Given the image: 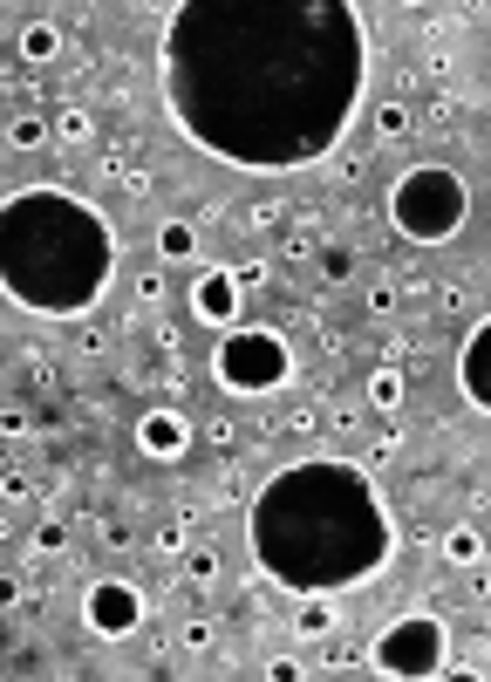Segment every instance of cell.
<instances>
[{
    "mask_svg": "<svg viewBox=\"0 0 491 682\" xmlns=\"http://www.w3.org/2000/svg\"><path fill=\"white\" fill-rule=\"evenodd\" d=\"M464 212H471V191H464V178H457L451 164H416L389 191V219H396V232H410L416 246L457 239Z\"/></svg>",
    "mask_w": 491,
    "mask_h": 682,
    "instance_id": "6da1fadb",
    "label": "cell"
},
{
    "mask_svg": "<svg viewBox=\"0 0 491 682\" xmlns=\"http://www.w3.org/2000/svg\"><path fill=\"white\" fill-rule=\"evenodd\" d=\"M287 369H294V355H287V341L273 328H239V335H226L212 348V376L226 389H239V396H266L273 382H287Z\"/></svg>",
    "mask_w": 491,
    "mask_h": 682,
    "instance_id": "7a4b0ae2",
    "label": "cell"
},
{
    "mask_svg": "<svg viewBox=\"0 0 491 682\" xmlns=\"http://www.w3.org/2000/svg\"><path fill=\"white\" fill-rule=\"evenodd\" d=\"M444 628L437 621H396L389 635L376 642V676H444Z\"/></svg>",
    "mask_w": 491,
    "mask_h": 682,
    "instance_id": "3957f363",
    "label": "cell"
},
{
    "mask_svg": "<svg viewBox=\"0 0 491 682\" xmlns=\"http://www.w3.org/2000/svg\"><path fill=\"white\" fill-rule=\"evenodd\" d=\"M82 621H89V635L123 642V635L144 628V594H137L130 580H96V587L82 594Z\"/></svg>",
    "mask_w": 491,
    "mask_h": 682,
    "instance_id": "277c9868",
    "label": "cell"
},
{
    "mask_svg": "<svg viewBox=\"0 0 491 682\" xmlns=\"http://www.w3.org/2000/svg\"><path fill=\"white\" fill-rule=\"evenodd\" d=\"M239 294H246V287H239L232 266H205V273L191 280V314H198L205 328H226L232 314H239Z\"/></svg>",
    "mask_w": 491,
    "mask_h": 682,
    "instance_id": "5b68a950",
    "label": "cell"
},
{
    "mask_svg": "<svg viewBox=\"0 0 491 682\" xmlns=\"http://www.w3.org/2000/svg\"><path fill=\"white\" fill-rule=\"evenodd\" d=\"M137 451L151 457V464H178L191 451V423L178 410H144L137 417Z\"/></svg>",
    "mask_w": 491,
    "mask_h": 682,
    "instance_id": "8992f818",
    "label": "cell"
},
{
    "mask_svg": "<svg viewBox=\"0 0 491 682\" xmlns=\"http://www.w3.org/2000/svg\"><path fill=\"white\" fill-rule=\"evenodd\" d=\"M14 55H21L28 69H48V62H62V28H55V21H28V28L14 35Z\"/></svg>",
    "mask_w": 491,
    "mask_h": 682,
    "instance_id": "52a82bcc",
    "label": "cell"
},
{
    "mask_svg": "<svg viewBox=\"0 0 491 682\" xmlns=\"http://www.w3.org/2000/svg\"><path fill=\"white\" fill-rule=\"evenodd\" d=\"M41 144H55V123L41 110H14L7 116V151H41Z\"/></svg>",
    "mask_w": 491,
    "mask_h": 682,
    "instance_id": "ba28073f",
    "label": "cell"
},
{
    "mask_svg": "<svg viewBox=\"0 0 491 682\" xmlns=\"http://www.w3.org/2000/svg\"><path fill=\"white\" fill-rule=\"evenodd\" d=\"M437 553H444V567H478V560H485V532L478 526H444Z\"/></svg>",
    "mask_w": 491,
    "mask_h": 682,
    "instance_id": "9c48e42d",
    "label": "cell"
},
{
    "mask_svg": "<svg viewBox=\"0 0 491 682\" xmlns=\"http://www.w3.org/2000/svg\"><path fill=\"white\" fill-rule=\"evenodd\" d=\"M198 239H205V232L191 226V219H164V226H157V260H198Z\"/></svg>",
    "mask_w": 491,
    "mask_h": 682,
    "instance_id": "30bf717a",
    "label": "cell"
},
{
    "mask_svg": "<svg viewBox=\"0 0 491 682\" xmlns=\"http://www.w3.org/2000/svg\"><path fill=\"white\" fill-rule=\"evenodd\" d=\"M48 123H55V144H69V151L96 137V116H89V103H62V110L48 116Z\"/></svg>",
    "mask_w": 491,
    "mask_h": 682,
    "instance_id": "8fae6325",
    "label": "cell"
},
{
    "mask_svg": "<svg viewBox=\"0 0 491 682\" xmlns=\"http://www.w3.org/2000/svg\"><path fill=\"white\" fill-rule=\"evenodd\" d=\"M369 410H382V417L403 410V369H396V362H382L376 376H369Z\"/></svg>",
    "mask_w": 491,
    "mask_h": 682,
    "instance_id": "7c38bea8",
    "label": "cell"
},
{
    "mask_svg": "<svg viewBox=\"0 0 491 682\" xmlns=\"http://www.w3.org/2000/svg\"><path fill=\"white\" fill-rule=\"evenodd\" d=\"M376 137H382V144H410V137H416L410 103H382V110H376Z\"/></svg>",
    "mask_w": 491,
    "mask_h": 682,
    "instance_id": "4fadbf2b",
    "label": "cell"
},
{
    "mask_svg": "<svg viewBox=\"0 0 491 682\" xmlns=\"http://www.w3.org/2000/svg\"><path fill=\"white\" fill-rule=\"evenodd\" d=\"M321 280L328 287H348L355 280V246H321Z\"/></svg>",
    "mask_w": 491,
    "mask_h": 682,
    "instance_id": "5bb4252c",
    "label": "cell"
},
{
    "mask_svg": "<svg viewBox=\"0 0 491 682\" xmlns=\"http://www.w3.org/2000/svg\"><path fill=\"white\" fill-rule=\"evenodd\" d=\"M151 546L164 553V560H178V553H191V519H185V512H178V519H164Z\"/></svg>",
    "mask_w": 491,
    "mask_h": 682,
    "instance_id": "9a60e30c",
    "label": "cell"
},
{
    "mask_svg": "<svg viewBox=\"0 0 491 682\" xmlns=\"http://www.w3.org/2000/svg\"><path fill=\"white\" fill-rule=\"evenodd\" d=\"M185 580L191 587H212V580H219V553H212V546H191L185 553Z\"/></svg>",
    "mask_w": 491,
    "mask_h": 682,
    "instance_id": "2e32d148",
    "label": "cell"
},
{
    "mask_svg": "<svg viewBox=\"0 0 491 682\" xmlns=\"http://www.w3.org/2000/svg\"><path fill=\"white\" fill-rule=\"evenodd\" d=\"M246 226H253V232H273V239H280V226H287V205H280V198H260V205L246 212Z\"/></svg>",
    "mask_w": 491,
    "mask_h": 682,
    "instance_id": "e0dca14e",
    "label": "cell"
},
{
    "mask_svg": "<svg viewBox=\"0 0 491 682\" xmlns=\"http://www.w3.org/2000/svg\"><path fill=\"white\" fill-rule=\"evenodd\" d=\"M294 628H301V635H328V628H335V607H328V601H307L301 614H294Z\"/></svg>",
    "mask_w": 491,
    "mask_h": 682,
    "instance_id": "ac0fdd59",
    "label": "cell"
},
{
    "mask_svg": "<svg viewBox=\"0 0 491 682\" xmlns=\"http://www.w3.org/2000/svg\"><path fill=\"white\" fill-rule=\"evenodd\" d=\"M212 635H219L212 621H185V628H178V648H185V655H205V648H212Z\"/></svg>",
    "mask_w": 491,
    "mask_h": 682,
    "instance_id": "d6986e66",
    "label": "cell"
},
{
    "mask_svg": "<svg viewBox=\"0 0 491 682\" xmlns=\"http://www.w3.org/2000/svg\"><path fill=\"white\" fill-rule=\"evenodd\" d=\"M151 191H157V178L144 171V164H130V171H123V198H151Z\"/></svg>",
    "mask_w": 491,
    "mask_h": 682,
    "instance_id": "ffe728a7",
    "label": "cell"
},
{
    "mask_svg": "<svg viewBox=\"0 0 491 682\" xmlns=\"http://www.w3.org/2000/svg\"><path fill=\"white\" fill-rule=\"evenodd\" d=\"M396 301H403V294H396L389 280H376V287H369V314H396Z\"/></svg>",
    "mask_w": 491,
    "mask_h": 682,
    "instance_id": "44dd1931",
    "label": "cell"
},
{
    "mask_svg": "<svg viewBox=\"0 0 491 682\" xmlns=\"http://www.w3.org/2000/svg\"><path fill=\"white\" fill-rule=\"evenodd\" d=\"M430 301L444 307V314H457V307H464V287H457V280H437V294H430Z\"/></svg>",
    "mask_w": 491,
    "mask_h": 682,
    "instance_id": "7402d4cb",
    "label": "cell"
},
{
    "mask_svg": "<svg viewBox=\"0 0 491 682\" xmlns=\"http://www.w3.org/2000/svg\"><path fill=\"white\" fill-rule=\"evenodd\" d=\"M280 253H287V260H307V253H314V239H307V232H280Z\"/></svg>",
    "mask_w": 491,
    "mask_h": 682,
    "instance_id": "603a6c76",
    "label": "cell"
},
{
    "mask_svg": "<svg viewBox=\"0 0 491 682\" xmlns=\"http://www.w3.org/2000/svg\"><path fill=\"white\" fill-rule=\"evenodd\" d=\"M314 423H321V417H314V410H307V403H301V410H287V437H307V430H314Z\"/></svg>",
    "mask_w": 491,
    "mask_h": 682,
    "instance_id": "cb8c5ba5",
    "label": "cell"
},
{
    "mask_svg": "<svg viewBox=\"0 0 491 682\" xmlns=\"http://www.w3.org/2000/svg\"><path fill=\"white\" fill-rule=\"evenodd\" d=\"M137 301H144V307L164 301V280H157V273H144V280H137Z\"/></svg>",
    "mask_w": 491,
    "mask_h": 682,
    "instance_id": "d4e9b609",
    "label": "cell"
},
{
    "mask_svg": "<svg viewBox=\"0 0 491 682\" xmlns=\"http://www.w3.org/2000/svg\"><path fill=\"white\" fill-rule=\"evenodd\" d=\"M232 273H239V287H260V280H266V260H246V266H232Z\"/></svg>",
    "mask_w": 491,
    "mask_h": 682,
    "instance_id": "484cf974",
    "label": "cell"
},
{
    "mask_svg": "<svg viewBox=\"0 0 491 682\" xmlns=\"http://www.w3.org/2000/svg\"><path fill=\"white\" fill-rule=\"evenodd\" d=\"M55 546H62V526H55V519H48V526L35 532V553H55Z\"/></svg>",
    "mask_w": 491,
    "mask_h": 682,
    "instance_id": "4316f807",
    "label": "cell"
},
{
    "mask_svg": "<svg viewBox=\"0 0 491 682\" xmlns=\"http://www.w3.org/2000/svg\"><path fill=\"white\" fill-rule=\"evenodd\" d=\"M369 451H376V464H389V457L403 451V437H396V430H389V437H376V444H369Z\"/></svg>",
    "mask_w": 491,
    "mask_h": 682,
    "instance_id": "83f0119b",
    "label": "cell"
}]
</instances>
